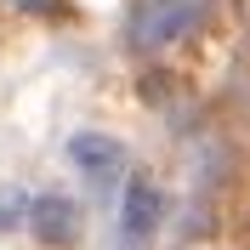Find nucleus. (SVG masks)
Wrapping results in <instances>:
<instances>
[{"instance_id": "f257e3e1", "label": "nucleus", "mask_w": 250, "mask_h": 250, "mask_svg": "<svg viewBox=\"0 0 250 250\" xmlns=\"http://www.w3.org/2000/svg\"><path fill=\"white\" fill-rule=\"evenodd\" d=\"M205 12H210V0H148L131 17V46L142 57L148 51H165V46H176V40H188V34L199 29Z\"/></svg>"}, {"instance_id": "f03ea898", "label": "nucleus", "mask_w": 250, "mask_h": 250, "mask_svg": "<svg viewBox=\"0 0 250 250\" xmlns=\"http://www.w3.org/2000/svg\"><path fill=\"white\" fill-rule=\"evenodd\" d=\"M159 216H165V193H159L154 182H125V193H120V233L137 245V239H148L159 228Z\"/></svg>"}, {"instance_id": "7ed1b4c3", "label": "nucleus", "mask_w": 250, "mask_h": 250, "mask_svg": "<svg viewBox=\"0 0 250 250\" xmlns=\"http://www.w3.org/2000/svg\"><path fill=\"white\" fill-rule=\"evenodd\" d=\"M68 159L85 171V182H91L97 193H108V182L120 176V165H125L120 142H114V137H91V131H80V137L68 142Z\"/></svg>"}, {"instance_id": "20e7f679", "label": "nucleus", "mask_w": 250, "mask_h": 250, "mask_svg": "<svg viewBox=\"0 0 250 250\" xmlns=\"http://www.w3.org/2000/svg\"><path fill=\"white\" fill-rule=\"evenodd\" d=\"M29 233L40 245H74V233H80L74 205L62 199V193H34L29 199Z\"/></svg>"}]
</instances>
